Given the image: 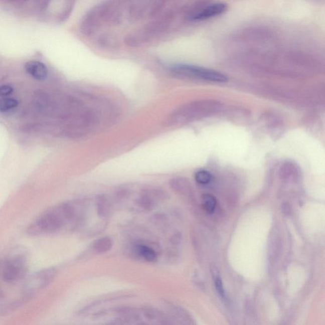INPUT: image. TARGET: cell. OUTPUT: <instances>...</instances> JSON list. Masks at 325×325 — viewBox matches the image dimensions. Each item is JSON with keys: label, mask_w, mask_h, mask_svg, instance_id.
Returning a JSON list of instances; mask_svg holds the SVG:
<instances>
[{"label": "cell", "mask_w": 325, "mask_h": 325, "mask_svg": "<svg viewBox=\"0 0 325 325\" xmlns=\"http://www.w3.org/2000/svg\"><path fill=\"white\" fill-rule=\"evenodd\" d=\"M80 221V211L75 201L61 203L45 211L28 227L32 236L51 235L63 230L69 224Z\"/></svg>", "instance_id": "obj_1"}, {"label": "cell", "mask_w": 325, "mask_h": 325, "mask_svg": "<svg viewBox=\"0 0 325 325\" xmlns=\"http://www.w3.org/2000/svg\"><path fill=\"white\" fill-rule=\"evenodd\" d=\"M27 270V251L22 247L16 248L2 265V278L7 283H14L25 278Z\"/></svg>", "instance_id": "obj_2"}, {"label": "cell", "mask_w": 325, "mask_h": 325, "mask_svg": "<svg viewBox=\"0 0 325 325\" xmlns=\"http://www.w3.org/2000/svg\"><path fill=\"white\" fill-rule=\"evenodd\" d=\"M170 70L172 75L179 78L197 79L216 83L228 81V78L219 71L191 64H176Z\"/></svg>", "instance_id": "obj_3"}, {"label": "cell", "mask_w": 325, "mask_h": 325, "mask_svg": "<svg viewBox=\"0 0 325 325\" xmlns=\"http://www.w3.org/2000/svg\"><path fill=\"white\" fill-rule=\"evenodd\" d=\"M56 274V270L54 268L42 270L33 274L24 284L23 290L25 295L30 298L35 292L46 287L53 281Z\"/></svg>", "instance_id": "obj_4"}, {"label": "cell", "mask_w": 325, "mask_h": 325, "mask_svg": "<svg viewBox=\"0 0 325 325\" xmlns=\"http://www.w3.org/2000/svg\"><path fill=\"white\" fill-rule=\"evenodd\" d=\"M166 191L158 188H149L143 190L135 201V204L141 209L152 211L161 201L168 199Z\"/></svg>", "instance_id": "obj_5"}, {"label": "cell", "mask_w": 325, "mask_h": 325, "mask_svg": "<svg viewBox=\"0 0 325 325\" xmlns=\"http://www.w3.org/2000/svg\"><path fill=\"white\" fill-rule=\"evenodd\" d=\"M228 6L225 3H215L203 7L200 11L191 16L190 19L193 21H203L221 16L228 11Z\"/></svg>", "instance_id": "obj_6"}, {"label": "cell", "mask_w": 325, "mask_h": 325, "mask_svg": "<svg viewBox=\"0 0 325 325\" xmlns=\"http://www.w3.org/2000/svg\"><path fill=\"white\" fill-rule=\"evenodd\" d=\"M25 69L29 75L38 80H45L48 75V69L39 61H29L25 64Z\"/></svg>", "instance_id": "obj_7"}, {"label": "cell", "mask_w": 325, "mask_h": 325, "mask_svg": "<svg viewBox=\"0 0 325 325\" xmlns=\"http://www.w3.org/2000/svg\"><path fill=\"white\" fill-rule=\"evenodd\" d=\"M170 186L172 190L186 197H191L193 195L192 188L187 179L183 178H175L170 181Z\"/></svg>", "instance_id": "obj_8"}, {"label": "cell", "mask_w": 325, "mask_h": 325, "mask_svg": "<svg viewBox=\"0 0 325 325\" xmlns=\"http://www.w3.org/2000/svg\"><path fill=\"white\" fill-rule=\"evenodd\" d=\"M95 207L98 216L101 219H106L111 213V200L106 195H98L95 199Z\"/></svg>", "instance_id": "obj_9"}, {"label": "cell", "mask_w": 325, "mask_h": 325, "mask_svg": "<svg viewBox=\"0 0 325 325\" xmlns=\"http://www.w3.org/2000/svg\"><path fill=\"white\" fill-rule=\"evenodd\" d=\"M141 312L145 318L149 321H156L161 324H169V317L164 312L151 307H145L141 310Z\"/></svg>", "instance_id": "obj_10"}, {"label": "cell", "mask_w": 325, "mask_h": 325, "mask_svg": "<svg viewBox=\"0 0 325 325\" xmlns=\"http://www.w3.org/2000/svg\"><path fill=\"white\" fill-rule=\"evenodd\" d=\"M133 249L138 255L147 262H154L157 259L156 251L144 244H137Z\"/></svg>", "instance_id": "obj_11"}, {"label": "cell", "mask_w": 325, "mask_h": 325, "mask_svg": "<svg viewBox=\"0 0 325 325\" xmlns=\"http://www.w3.org/2000/svg\"><path fill=\"white\" fill-rule=\"evenodd\" d=\"M113 246V240L108 236H104L94 241L92 245V249L97 254H103L111 250Z\"/></svg>", "instance_id": "obj_12"}, {"label": "cell", "mask_w": 325, "mask_h": 325, "mask_svg": "<svg viewBox=\"0 0 325 325\" xmlns=\"http://www.w3.org/2000/svg\"><path fill=\"white\" fill-rule=\"evenodd\" d=\"M203 206L209 214H212L216 210L217 206V200L214 196L205 194L202 196Z\"/></svg>", "instance_id": "obj_13"}, {"label": "cell", "mask_w": 325, "mask_h": 325, "mask_svg": "<svg viewBox=\"0 0 325 325\" xmlns=\"http://www.w3.org/2000/svg\"><path fill=\"white\" fill-rule=\"evenodd\" d=\"M211 272L217 293L221 297L224 298L225 297V291H224L223 283H222L221 277L220 276L218 270L216 267L213 266L211 268Z\"/></svg>", "instance_id": "obj_14"}, {"label": "cell", "mask_w": 325, "mask_h": 325, "mask_svg": "<svg viewBox=\"0 0 325 325\" xmlns=\"http://www.w3.org/2000/svg\"><path fill=\"white\" fill-rule=\"evenodd\" d=\"M18 101L13 98H4L0 99V111L7 112L16 108L18 106Z\"/></svg>", "instance_id": "obj_15"}, {"label": "cell", "mask_w": 325, "mask_h": 325, "mask_svg": "<svg viewBox=\"0 0 325 325\" xmlns=\"http://www.w3.org/2000/svg\"><path fill=\"white\" fill-rule=\"evenodd\" d=\"M29 298H30L25 296V297L21 298L19 300L15 301V302H11L9 303V304H6L3 305V306L0 307V316L7 314V313L11 312V310L16 309V308L20 306L21 304H23V303H25Z\"/></svg>", "instance_id": "obj_16"}, {"label": "cell", "mask_w": 325, "mask_h": 325, "mask_svg": "<svg viewBox=\"0 0 325 325\" xmlns=\"http://www.w3.org/2000/svg\"><path fill=\"white\" fill-rule=\"evenodd\" d=\"M212 176L206 171H198L195 175V180L200 185H207L212 181Z\"/></svg>", "instance_id": "obj_17"}, {"label": "cell", "mask_w": 325, "mask_h": 325, "mask_svg": "<svg viewBox=\"0 0 325 325\" xmlns=\"http://www.w3.org/2000/svg\"><path fill=\"white\" fill-rule=\"evenodd\" d=\"M169 306L170 309H171V311L173 313V314L176 317L183 320L190 319V317H189L188 313L186 312L185 310L182 309L180 307H178L174 305L169 304Z\"/></svg>", "instance_id": "obj_18"}, {"label": "cell", "mask_w": 325, "mask_h": 325, "mask_svg": "<svg viewBox=\"0 0 325 325\" xmlns=\"http://www.w3.org/2000/svg\"><path fill=\"white\" fill-rule=\"evenodd\" d=\"M13 92V88L9 85L0 86V97H6Z\"/></svg>", "instance_id": "obj_19"}, {"label": "cell", "mask_w": 325, "mask_h": 325, "mask_svg": "<svg viewBox=\"0 0 325 325\" xmlns=\"http://www.w3.org/2000/svg\"><path fill=\"white\" fill-rule=\"evenodd\" d=\"M282 211L284 213V214H289L290 212V207L289 206V205L287 203H284L283 206L281 207Z\"/></svg>", "instance_id": "obj_20"}, {"label": "cell", "mask_w": 325, "mask_h": 325, "mask_svg": "<svg viewBox=\"0 0 325 325\" xmlns=\"http://www.w3.org/2000/svg\"><path fill=\"white\" fill-rule=\"evenodd\" d=\"M2 268V263H0V271H1Z\"/></svg>", "instance_id": "obj_21"}]
</instances>
